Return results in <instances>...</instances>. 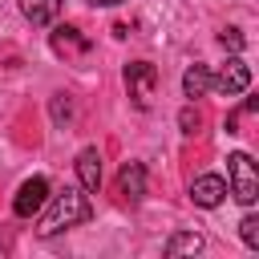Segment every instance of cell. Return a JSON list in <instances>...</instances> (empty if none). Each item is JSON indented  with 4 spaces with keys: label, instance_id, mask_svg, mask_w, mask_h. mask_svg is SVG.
<instances>
[{
    "label": "cell",
    "instance_id": "7c38bea8",
    "mask_svg": "<svg viewBox=\"0 0 259 259\" xmlns=\"http://www.w3.org/2000/svg\"><path fill=\"white\" fill-rule=\"evenodd\" d=\"M206 89H210V69H206V65H190V69L182 73V93L194 101V97H202Z\"/></svg>",
    "mask_w": 259,
    "mask_h": 259
},
{
    "label": "cell",
    "instance_id": "8fae6325",
    "mask_svg": "<svg viewBox=\"0 0 259 259\" xmlns=\"http://www.w3.org/2000/svg\"><path fill=\"white\" fill-rule=\"evenodd\" d=\"M206 247V239L198 235V231H178V235H170L166 239V255L174 259V255H198Z\"/></svg>",
    "mask_w": 259,
    "mask_h": 259
},
{
    "label": "cell",
    "instance_id": "9a60e30c",
    "mask_svg": "<svg viewBox=\"0 0 259 259\" xmlns=\"http://www.w3.org/2000/svg\"><path fill=\"white\" fill-rule=\"evenodd\" d=\"M198 125H202V113H198L194 105H186V109L178 113V130H182V134H198Z\"/></svg>",
    "mask_w": 259,
    "mask_h": 259
},
{
    "label": "cell",
    "instance_id": "6da1fadb",
    "mask_svg": "<svg viewBox=\"0 0 259 259\" xmlns=\"http://www.w3.org/2000/svg\"><path fill=\"white\" fill-rule=\"evenodd\" d=\"M89 219V198L81 194V190H65V194H57V202L49 206V214H45V223L36 227L45 239H53V235H61V231H69V227H77V223H85Z\"/></svg>",
    "mask_w": 259,
    "mask_h": 259
},
{
    "label": "cell",
    "instance_id": "5bb4252c",
    "mask_svg": "<svg viewBox=\"0 0 259 259\" xmlns=\"http://www.w3.org/2000/svg\"><path fill=\"white\" fill-rule=\"evenodd\" d=\"M239 235H243V243H247L251 251H259V219H255V214H247V219L239 223Z\"/></svg>",
    "mask_w": 259,
    "mask_h": 259
},
{
    "label": "cell",
    "instance_id": "4fadbf2b",
    "mask_svg": "<svg viewBox=\"0 0 259 259\" xmlns=\"http://www.w3.org/2000/svg\"><path fill=\"white\" fill-rule=\"evenodd\" d=\"M49 109H53V121H57V125H65V121L73 117V101H69V93H57Z\"/></svg>",
    "mask_w": 259,
    "mask_h": 259
},
{
    "label": "cell",
    "instance_id": "277c9868",
    "mask_svg": "<svg viewBox=\"0 0 259 259\" xmlns=\"http://www.w3.org/2000/svg\"><path fill=\"white\" fill-rule=\"evenodd\" d=\"M45 202H49V178L32 174L28 182H20V190H16V198H12V214H16V219H32V214L45 210Z\"/></svg>",
    "mask_w": 259,
    "mask_h": 259
},
{
    "label": "cell",
    "instance_id": "7a4b0ae2",
    "mask_svg": "<svg viewBox=\"0 0 259 259\" xmlns=\"http://www.w3.org/2000/svg\"><path fill=\"white\" fill-rule=\"evenodd\" d=\"M227 182H231V194L243 206H255L259 202V170H255L251 154H243V150L227 154Z\"/></svg>",
    "mask_w": 259,
    "mask_h": 259
},
{
    "label": "cell",
    "instance_id": "9c48e42d",
    "mask_svg": "<svg viewBox=\"0 0 259 259\" xmlns=\"http://www.w3.org/2000/svg\"><path fill=\"white\" fill-rule=\"evenodd\" d=\"M49 40H53V53L57 57H77V53L89 49V40L81 36V28H73V24H57Z\"/></svg>",
    "mask_w": 259,
    "mask_h": 259
},
{
    "label": "cell",
    "instance_id": "30bf717a",
    "mask_svg": "<svg viewBox=\"0 0 259 259\" xmlns=\"http://www.w3.org/2000/svg\"><path fill=\"white\" fill-rule=\"evenodd\" d=\"M61 8H65V0H20L24 20H28V24H36V28L53 24V20L61 16Z\"/></svg>",
    "mask_w": 259,
    "mask_h": 259
},
{
    "label": "cell",
    "instance_id": "52a82bcc",
    "mask_svg": "<svg viewBox=\"0 0 259 259\" xmlns=\"http://www.w3.org/2000/svg\"><path fill=\"white\" fill-rule=\"evenodd\" d=\"M117 194H121V202H142V194H146V166L142 162H125L121 166V174H117Z\"/></svg>",
    "mask_w": 259,
    "mask_h": 259
},
{
    "label": "cell",
    "instance_id": "3957f363",
    "mask_svg": "<svg viewBox=\"0 0 259 259\" xmlns=\"http://www.w3.org/2000/svg\"><path fill=\"white\" fill-rule=\"evenodd\" d=\"M154 85H158V69H154L150 61H130V65H125V89H130V97H134L138 109L150 105Z\"/></svg>",
    "mask_w": 259,
    "mask_h": 259
},
{
    "label": "cell",
    "instance_id": "ba28073f",
    "mask_svg": "<svg viewBox=\"0 0 259 259\" xmlns=\"http://www.w3.org/2000/svg\"><path fill=\"white\" fill-rule=\"evenodd\" d=\"M77 178H81V190H89V194L101 190V154L93 146H85L77 154Z\"/></svg>",
    "mask_w": 259,
    "mask_h": 259
},
{
    "label": "cell",
    "instance_id": "8992f818",
    "mask_svg": "<svg viewBox=\"0 0 259 259\" xmlns=\"http://www.w3.org/2000/svg\"><path fill=\"white\" fill-rule=\"evenodd\" d=\"M223 198H227V178H223V174H198V178L190 182V202H194V206L214 210Z\"/></svg>",
    "mask_w": 259,
    "mask_h": 259
},
{
    "label": "cell",
    "instance_id": "2e32d148",
    "mask_svg": "<svg viewBox=\"0 0 259 259\" xmlns=\"http://www.w3.org/2000/svg\"><path fill=\"white\" fill-rule=\"evenodd\" d=\"M219 40H223V49H231V53H243V45H247V36H243L239 28H223Z\"/></svg>",
    "mask_w": 259,
    "mask_h": 259
},
{
    "label": "cell",
    "instance_id": "5b68a950",
    "mask_svg": "<svg viewBox=\"0 0 259 259\" xmlns=\"http://www.w3.org/2000/svg\"><path fill=\"white\" fill-rule=\"evenodd\" d=\"M247 85H251V69L243 57H231L219 73H210V89H219L223 97H239V93H247Z\"/></svg>",
    "mask_w": 259,
    "mask_h": 259
},
{
    "label": "cell",
    "instance_id": "e0dca14e",
    "mask_svg": "<svg viewBox=\"0 0 259 259\" xmlns=\"http://www.w3.org/2000/svg\"><path fill=\"white\" fill-rule=\"evenodd\" d=\"M93 8H117V4H125V0H89Z\"/></svg>",
    "mask_w": 259,
    "mask_h": 259
}]
</instances>
